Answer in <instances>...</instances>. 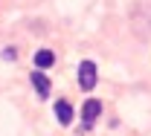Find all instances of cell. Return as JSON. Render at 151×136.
<instances>
[{
    "label": "cell",
    "instance_id": "cell-1",
    "mask_svg": "<svg viewBox=\"0 0 151 136\" xmlns=\"http://www.w3.org/2000/svg\"><path fill=\"white\" fill-rule=\"evenodd\" d=\"M96 64L93 61H81V64H78V87H81V90H84V93H90V90H93L96 87Z\"/></svg>",
    "mask_w": 151,
    "mask_h": 136
},
{
    "label": "cell",
    "instance_id": "cell-2",
    "mask_svg": "<svg viewBox=\"0 0 151 136\" xmlns=\"http://www.w3.org/2000/svg\"><path fill=\"white\" fill-rule=\"evenodd\" d=\"M99 116H102V101L87 98V101H84V107H81V119H84V125H93Z\"/></svg>",
    "mask_w": 151,
    "mask_h": 136
},
{
    "label": "cell",
    "instance_id": "cell-3",
    "mask_svg": "<svg viewBox=\"0 0 151 136\" xmlns=\"http://www.w3.org/2000/svg\"><path fill=\"white\" fill-rule=\"evenodd\" d=\"M29 78H32V87L38 90V96H41V98H47L50 93H52V87H50V78L44 75L41 70H35V73H32Z\"/></svg>",
    "mask_w": 151,
    "mask_h": 136
},
{
    "label": "cell",
    "instance_id": "cell-4",
    "mask_svg": "<svg viewBox=\"0 0 151 136\" xmlns=\"http://www.w3.org/2000/svg\"><path fill=\"white\" fill-rule=\"evenodd\" d=\"M55 116H58V122H61L64 127L73 122V107H70V101H64V98L55 101Z\"/></svg>",
    "mask_w": 151,
    "mask_h": 136
},
{
    "label": "cell",
    "instance_id": "cell-5",
    "mask_svg": "<svg viewBox=\"0 0 151 136\" xmlns=\"http://www.w3.org/2000/svg\"><path fill=\"white\" fill-rule=\"evenodd\" d=\"M55 64V52L52 49H38L35 52V67L38 70H47V67H52Z\"/></svg>",
    "mask_w": 151,
    "mask_h": 136
},
{
    "label": "cell",
    "instance_id": "cell-6",
    "mask_svg": "<svg viewBox=\"0 0 151 136\" xmlns=\"http://www.w3.org/2000/svg\"><path fill=\"white\" fill-rule=\"evenodd\" d=\"M3 58H6V61H15V58H18V52H15L12 46H6V49H3Z\"/></svg>",
    "mask_w": 151,
    "mask_h": 136
}]
</instances>
